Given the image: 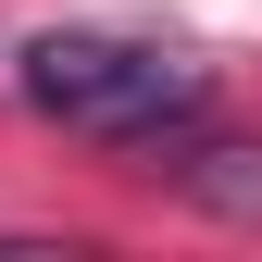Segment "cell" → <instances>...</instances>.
I'll use <instances>...</instances> for the list:
<instances>
[{
  "instance_id": "obj_1",
  "label": "cell",
  "mask_w": 262,
  "mask_h": 262,
  "mask_svg": "<svg viewBox=\"0 0 262 262\" xmlns=\"http://www.w3.org/2000/svg\"><path fill=\"white\" fill-rule=\"evenodd\" d=\"M13 88H25L50 125L113 138V150H162L187 113L212 100V75H200L175 38H125V25H50V38H25Z\"/></svg>"
},
{
  "instance_id": "obj_2",
  "label": "cell",
  "mask_w": 262,
  "mask_h": 262,
  "mask_svg": "<svg viewBox=\"0 0 262 262\" xmlns=\"http://www.w3.org/2000/svg\"><path fill=\"white\" fill-rule=\"evenodd\" d=\"M150 175L225 225H262V150H187V162H150Z\"/></svg>"
}]
</instances>
